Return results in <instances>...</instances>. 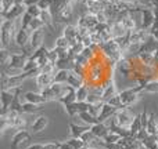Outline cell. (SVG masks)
Wrapping results in <instances>:
<instances>
[{
  "mask_svg": "<svg viewBox=\"0 0 158 149\" xmlns=\"http://www.w3.org/2000/svg\"><path fill=\"white\" fill-rule=\"evenodd\" d=\"M28 60H29V55H27L25 53H11L8 64L2 66L3 68L2 75L15 76V75L22 73V72H24V66Z\"/></svg>",
  "mask_w": 158,
  "mask_h": 149,
  "instance_id": "cell-1",
  "label": "cell"
},
{
  "mask_svg": "<svg viewBox=\"0 0 158 149\" xmlns=\"http://www.w3.org/2000/svg\"><path fill=\"white\" fill-rule=\"evenodd\" d=\"M39 73H40V68H36V69H33V71H29V72H22V73L15 75V76L2 75V90L18 88V87L22 86V83H24L27 79L36 77Z\"/></svg>",
  "mask_w": 158,
  "mask_h": 149,
  "instance_id": "cell-2",
  "label": "cell"
},
{
  "mask_svg": "<svg viewBox=\"0 0 158 149\" xmlns=\"http://www.w3.org/2000/svg\"><path fill=\"white\" fill-rule=\"evenodd\" d=\"M98 50H100V53L103 54V57L108 58V60L114 61V62H118V61H121L125 57V54H123V51L121 50L119 44L117 43L115 39L104 41V43L98 47Z\"/></svg>",
  "mask_w": 158,
  "mask_h": 149,
  "instance_id": "cell-3",
  "label": "cell"
},
{
  "mask_svg": "<svg viewBox=\"0 0 158 149\" xmlns=\"http://www.w3.org/2000/svg\"><path fill=\"white\" fill-rule=\"evenodd\" d=\"M144 87L146 86H137L135 87H129V88H125L122 91H119V97H121V102H122L123 108H131L133 104H136L139 101L140 95L144 92Z\"/></svg>",
  "mask_w": 158,
  "mask_h": 149,
  "instance_id": "cell-4",
  "label": "cell"
},
{
  "mask_svg": "<svg viewBox=\"0 0 158 149\" xmlns=\"http://www.w3.org/2000/svg\"><path fill=\"white\" fill-rule=\"evenodd\" d=\"M2 49L8 50L11 46V41L15 39V33H17V26H15V21H8V19H3L2 21Z\"/></svg>",
  "mask_w": 158,
  "mask_h": 149,
  "instance_id": "cell-5",
  "label": "cell"
},
{
  "mask_svg": "<svg viewBox=\"0 0 158 149\" xmlns=\"http://www.w3.org/2000/svg\"><path fill=\"white\" fill-rule=\"evenodd\" d=\"M68 90H69L68 84L64 86V84H60V83H53L52 86L47 87V88L40 90V92L47 100V102H50V101H58L61 97H64V95L68 92Z\"/></svg>",
  "mask_w": 158,
  "mask_h": 149,
  "instance_id": "cell-6",
  "label": "cell"
},
{
  "mask_svg": "<svg viewBox=\"0 0 158 149\" xmlns=\"http://www.w3.org/2000/svg\"><path fill=\"white\" fill-rule=\"evenodd\" d=\"M114 119H115V122L118 123V126H121V127H123V128H129L131 124L133 123L135 116L132 115V112L129 111V108H122V109H118Z\"/></svg>",
  "mask_w": 158,
  "mask_h": 149,
  "instance_id": "cell-7",
  "label": "cell"
},
{
  "mask_svg": "<svg viewBox=\"0 0 158 149\" xmlns=\"http://www.w3.org/2000/svg\"><path fill=\"white\" fill-rule=\"evenodd\" d=\"M78 2H81V0H69V2L64 6V8L61 10V13L56 17L57 22H60V24H65V22H68L69 19H72V17H74L75 4H77Z\"/></svg>",
  "mask_w": 158,
  "mask_h": 149,
  "instance_id": "cell-8",
  "label": "cell"
},
{
  "mask_svg": "<svg viewBox=\"0 0 158 149\" xmlns=\"http://www.w3.org/2000/svg\"><path fill=\"white\" fill-rule=\"evenodd\" d=\"M31 134L27 130H18L11 138V149H22L25 144H28V141L31 139Z\"/></svg>",
  "mask_w": 158,
  "mask_h": 149,
  "instance_id": "cell-9",
  "label": "cell"
},
{
  "mask_svg": "<svg viewBox=\"0 0 158 149\" xmlns=\"http://www.w3.org/2000/svg\"><path fill=\"white\" fill-rule=\"evenodd\" d=\"M27 13V4L25 3H17L10 8L7 14L2 15L3 19H8V21H17V19L22 18V15Z\"/></svg>",
  "mask_w": 158,
  "mask_h": 149,
  "instance_id": "cell-10",
  "label": "cell"
},
{
  "mask_svg": "<svg viewBox=\"0 0 158 149\" xmlns=\"http://www.w3.org/2000/svg\"><path fill=\"white\" fill-rule=\"evenodd\" d=\"M15 92H17V88L2 90V92H0V101H2V115H0V116L6 115L8 111H10V105H11V102L14 101Z\"/></svg>",
  "mask_w": 158,
  "mask_h": 149,
  "instance_id": "cell-11",
  "label": "cell"
},
{
  "mask_svg": "<svg viewBox=\"0 0 158 149\" xmlns=\"http://www.w3.org/2000/svg\"><path fill=\"white\" fill-rule=\"evenodd\" d=\"M31 35H32V32H31L29 29H27V28H19L15 33V39H14V41H15V44L19 47V49L24 50L29 46Z\"/></svg>",
  "mask_w": 158,
  "mask_h": 149,
  "instance_id": "cell-12",
  "label": "cell"
},
{
  "mask_svg": "<svg viewBox=\"0 0 158 149\" xmlns=\"http://www.w3.org/2000/svg\"><path fill=\"white\" fill-rule=\"evenodd\" d=\"M142 28L143 29L150 30L151 28L154 26V22H156V14H154V10L148 6H146L142 10Z\"/></svg>",
  "mask_w": 158,
  "mask_h": 149,
  "instance_id": "cell-13",
  "label": "cell"
},
{
  "mask_svg": "<svg viewBox=\"0 0 158 149\" xmlns=\"http://www.w3.org/2000/svg\"><path fill=\"white\" fill-rule=\"evenodd\" d=\"M107 3H108L107 0H86V2H83V4L86 7L87 13L97 15V14L106 11Z\"/></svg>",
  "mask_w": 158,
  "mask_h": 149,
  "instance_id": "cell-14",
  "label": "cell"
},
{
  "mask_svg": "<svg viewBox=\"0 0 158 149\" xmlns=\"http://www.w3.org/2000/svg\"><path fill=\"white\" fill-rule=\"evenodd\" d=\"M150 36V30L143 29V28H136L135 30L129 32V41L132 44H142Z\"/></svg>",
  "mask_w": 158,
  "mask_h": 149,
  "instance_id": "cell-15",
  "label": "cell"
},
{
  "mask_svg": "<svg viewBox=\"0 0 158 149\" xmlns=\"http://www.w3.org/2000/svg\"><path fill=\"white\" fill-rule=\"evenodd\" d=\"M115 72H118V73L122 75L123 77H126V79H131V75H132V61H131V58H129L128 55H125L122 60L117 62Z\"/></svg>",
  "mask_w": 158,
  "mask_h": 149,
  "instance_id": "cell-16",
  "label": "cell"
},
{
  "mask_svg": "<svg viewBox=\"0 0 158 149\" xmlns=\"http://www.w3.org/2000/svg\"><path fill=\"white\" fill-rule=\"evenodd\" d=\"M64 109H65V113L68 115L69 117H75L78 116L79 113H82V112H86L90 109V104L87 102H74L71 104V105L68 106H64Z\"/></svg>",
  "mask_w": 158,
  "mask_h": 149,
  "instance_id": "cell-17",
  "label": "cell"
},
{
  "mask_svg": "<svg viewBox=\"0 0 158 149\" xmlns=\"http://www.w3.org/2000/svg\"><path fill=\"white\" fill-rule=\"evenodd\" d=\"M117 112H118L117 108L111 106L110 104H107V102H103V105H101V108H100V113L97 115L98 122L104 123V122H107V120H111L112 117L115 116Z\"/></svg>",
  "mask_w": 158,
  "mask_h": 149,
  "instance_id": "cell-18",
  "label": "cell"
},
{
  "mask_svg": "<svg viewBox=\"0 0 158 149\" xmlns=\"http://www.w3.org/2000/svg\"><path fill=\"white\" fill-rule=\"evenodd\" d=\"M63 35L71 41V46H74V44H77V43H81V41H79V36H78L77 25H71V24L65 25L63 29Z\"/></svg>",
  "mask_w": 158,
  "mask_h": 149,
  "instance_id": "cell-19",
  "label": "cell"
},
{
  "mask_svg": "<svg viewBox=\"0 0 158 149\" xmlns=\"http://www.w3.org/2000/svg\"><path fill=\"white\" fill-rule=\"evenodd\" d=\"M35 79H36V86L40 90H44L54 83V73H39Z\"/></svg>",
  "mask_w": 158,
  "mask_h": 149,
  "instance_id": "cell-20",
  "label": "cell"
},
{
  "mask_svg": "<svg viewBox=\"0 0 158 149\" xmlns=\"http://www.w3.org/2000/svg\"><path fill=\"white\" fill-rule=\"evenodd\" d=\"M94 30L101 36L103 41H108V40H111V39H114V37H112V26H111V24H110V22L98 24V26ZM94 30H93V32H94Z\"/></svg>",
  "mask_w": 158,
  "mask_h": 149,
  "instance_id": "cell-21",
  "label": "cell"
},
{
  "mask_svg": "<svg viewBox=\"0 0 158 149\" xmlns=\"http://www.w3.org/2000/svg\"><path fill=\"white\" fill-rule=\"evenodd\" d=\"M158 51V40L153 36H148V39L144 43L140 44V50L139 53H151V54H156Z\"/></svg>",
  "mask_w": 158,
  "mask_h": 149,
  "instance_id": "cell-22",
  "label": "cell"
},
{
  "mask_svg": "<svg viewBox=\"0 0 158 149\" xmlns=\"http://www.w3.org/2000/svg\"><path fill=\"white\" fill-rule=\"evenodd\" d=\"M47 124H49V119L46 116H38L31 124V133L32 134L40 133V131H43L46 128Z\"/></svg>",
  "mask_w": 158,
  "mask_h": 149,
  "instance_id": "cell-23",
  "label": "cell"
},
{
  "mask_svg": "<svg viewBox=\"0 0 158 149\" xmlns=\"http://www.w3.org/2000/svg\"><path fill=\"white\" fill-rule=\"evenodd\" d=\"M67 84L71 87H74V88H79L81 86H83V84H86V80H85V76L77 73V72H74L71 69V72H69V76H68V80H67Z\"/></svg>",
  "mask_w": 158,
  "mask_h": 149,
  "instance_id": "cell-24",
  "label": "cell"
},
{
  "mask_svg": "<svg viewBox=\"0 0 158 149\" xmlns=\"http://www.w3.org/2000/svg\"><path fill=\"white\" fill-rule=\"evenodd\" d=\"M25 102H31V104H36V105H43L47 102V100L42 95V92H33V91H28L24 95Z\"/></svg>",
  "mask_w": 158,
  "mask_h": 149,
  "instance_id": "cell-25",
  "label": "cell"
},
{
  "mask_svg": "<svg viewBox=\"0 0 158 149\" xmlns=\"http://www.w3.org/2000/svg\"><path fill=\"white\" fill-rule=\"evenodd\" d=\"M68 128H69V135H71L72 138H81L82 134H83L85 131L90 130V126H79L77 123L69 122Z\"/></svg>",
  "mask_w": 158,
  "mask_h": 149,
  "instance_id": "cell-26",
  "label": "cell"
},
{
  "mask_svg": "<svg viewBox=\"0 0 158 149\" xmlns=\"http://www.w3.org/2000/svg\"><path fill=\"white\" fill-rule=\"evenodd\" d=\"M90 130L98 139H104L107 137V134L110 133V127H107L104 123H96V124L90 126Z\"/></svg>",
  "mask_w": 158,
  "mask_h": 149,
  "instance_id": "cell-27",
  "label": "cell"
},
{
  "mask_svg": "<svg viewBox=\"0 0 158 149\" xmlns=\"http://www.w3.org/2000/svg\"><path fill=\"white\" fill-rule=\"evenodd\" d=\"M58 102H60L63 106H68V105H71V104L77 102V88L69 86L68 92H67L64 97H61L60 100H58Z\"/></svg>",
  "mask_w": 158,
  "mask_h": 149,
  "instance_id": "cell-28",
  "label": "cell"
},
{
  "mask_svg": "<svg viewBox=\"0 0 158 149\" xmlns=\"http://www.w3.org/2000/svg\"><path fill=\"white\" fill-rule=\"evenodd\" d=\"M111 26H112V37L117 39V37H122V36L128 35V30L125 29V26L122 25L121 21H114L111 22Z\"/></svg>",
  "mask_w": 158,
  "mask_h": 149,
  "instance_id": "cell-29",
  "label": "cell"
},
{
  "mask_svg": "<svg viewBox=\"0 0 158 149\" xmlns=\"http://www.w3.org/2000/svg\"><path fill=\"white\" fill-rule=\"evenodd\" d=\"M39 18L44 22V26L54 29V14L52 10H42V14Z\"/></svg>",
  "mask_w": 158,
  "mask_h": 149,
  "instance_id": "cell-30",
  "label": "cell"
},
{
  "mask_svg": "<svg viewBox=\"0 0 158 149\" xmlns=\"http://www.w3.org/2000/svg\"><path fill=\"white\" fill-rule=\"evenodd\" d=\"M118 90H117V84H115V80L111 81L107 87H104L103 90V102H107V100H110L111 97H114L115 94H118Z\"/></svg>",
  "mask_w": 158,
  "mask_h": 149,
  "instance_id": "cell-31",
  "label": "cell"
},
{
  "mask_svg": "<svg viewBox=\"0 0 158 149\" xmlns=\"http://www.w3.org/2000/svg\"><path fill=\"white\" fill-rule=\"evenodd\" d=\"M78 117L82 120V123H85L86 126H93V124H96V123H100V122H98V119H97V116L92 115L89 111L79 113Z\"/></svg>",
  "mask_w": 158,
  "mask_h": 149,
  "instance_id": "cell-32",
  "label": "cell"
},
{
  "mask_svg": "<svg viewBox=\"0 0 158 149\" xmlns=\"http://www.w3.org/2000/svg\"><path fill=\"white\" fill-rule=\"evenodd\" d=\"M71 69H57L54 73V83H60V84H67L68 76Z\"/></svg>",
  "mask_w": 158,
  "mask_h": 149,
  "instance_id": "cell-33",
  "label": "cell"
},
{
  "mask_svg": "<svg viewBox=\"0 0 158 149\" xmlns=\"http://www.w3.org/2000/svg\"><path fill=\"white\" fill-rule=\"evenodd\" d=\"M90 92V87L87 84H83L79 88H77V101L78 102H86L87 97Z\"/></svg>",
  "mask_w": 158,
  "mask_h": 149,
  "instance_id": "cell-34",
  "label": "cell"
},
{
  "mask_svg": "<svg viewBox=\"0 0 158 149\" xmlns=\"http://www.w3.org/2000/svg\"><path fill=\"white\" fill-rule=\"evenodd\" d=\"M143 128L142 126V119H140V115H137V116H135V120L133 123L131 124V127H129V131H131V135L132 137H136L137 134H139V131Z\"/></svg>",
  "mask_w": 158,
  "mask_h": 149,
  "instance_id": "cell-35",
  "label": "cell"
},
{
  "mask_svg": "<svg viewBox=\"0 0 158 149\" xmlns=\"http://www.w3.org/2000/svg\"><path fill=\"white\" fill-rule=\"evenodd\" d=\"M147 131L151 135H157V128H158V123L156 122V113H150L148 116V123H147Z\"/></svg>",
  "mask_w": 158,
  "mask_h": 149,
  "instance_id": "cell-36",
  "label": "cell"
},
{
  "mask_svg": "<svg viewBox=\"0 0 158 149\" xmlns=\"http://www.w3.org/2000/svg\"><path fill=\"white\" fill-rule=\"evenodd\" d=\"M81 139L85 142V144H86V147H89V148H90L96 141H97V137H96L94 134L92 133V130H87V131H85V133L82 134Z\"/></svg>",
  "mask_w": 158,
  "mask_h": 149,
  "instance_id": "cell-37",
  "label": "cell"
},
{
  "mask_svg": "<svg viewBox=\"0 0 158 149\" xmlns=\"http://www.w3.org/2000/svg\"><path fill=\"white\" fill-rule=\"evenodd\" d=\"M39 111H42V105H36V104L31 102L22 104V113H36Z\"/></svg>",
  "mask_w": 158,
  "mask_h": 149,
  "instance_id": "cell-38",
  "label": "cell"
},
{
  "mask_svg": "<svg viewBox=\"0 0 158 149\" xmlns=\"http://www.w3.org/2000/svg\"><path fill=\"white\" fill-rule=\"evenodd\" d=\"M54 47H57V49H61V50H68L69 47H71V41H69L64 35H61L60 37L56 39Z\"/></svg>",
  "mask_w": 158,
  "mask_h": 149,
  "instance_id": "cell-39",
  "label": "cell"
},
{
  "mask_svg": "<svg viewBox=\"0 0 158 149\" xmlns=\"http://www.w3.org/2000/svg\"><path fill=\"white\" fill-rule=\"evenodd\" d=\"M18 0H0V8H2V15L7 14L10 11V8L13 7L14 4H17Z\"/></svg>",
  "mask_w": 158,
  "mask_h": 149,
  "instance_id": "cell-40",
  "label": "cell"
},
{
  "mask_svg": "<svg viewBox=\"0 0 158 149\" xmlns=\"http://www.w3.org/2000/svg\"><path fill=\"white\" fill-rule=\"evenodd\" d=\"M44 26V22L42 21L40 18H33L32 21H31L29 26H28V29L31 30V32H33V30H39V29H43Z\"/></svg>",
  "mask_w": 158,
  "mask_h": 149,
  "instance_id": "cell-41",
  "label": "cell"
},
{
  "mask_svg": "<svg viewBox=\"0 0 158 149\" xmlns=\"http://www.w3.org/2000/svg\"><path fill=\"white\" fill-rule=\"evenodd\" d=\"M47 57H49V61H50V62L57 64L58 60H60V50H58L57 47H54V49L49 50V51H47Z\"/></svg>",
  "mask_w": 158,
  "mask_h": 149,
  "instance_id": "cell-42",
  "label": "cell"
},
{
  "mask_svg": "<svg viewBox=\"0 0 158 149\" xmlns=\"http://www.w3.org/2000/svg\"><path fill=\"white\" fill-rule=\"evenodd\" d=\"M107 104H110L111 106H114V108L117 109H122V102H121V97H119V92L118 94H115L114 97H111L110 100H107Z\"/></svg>",
  "mask_w": 158,
  "mask_h": 149,
  "instance_id": "cell-43",
  "label": "cell"
},
{
  "mask_svg": "<svg viewBox=\"0 0 158 149\" xmlns=\"http://www.w3.org/2000/svg\"><path fill=\"white\" fill-rule=\"evenodd\" d=\"M121 138H122V137H121L119 134L110 131V133L107 134V137L103 139V141H104V142H107V144H115V142H119V141H121Z\"/></svg>",
  "mask_w": 158,
  "mask_h": 149,
  "instance_id": "cell-44",
  "label": "cell"
},
{
  "mask_svg": "<svg viewBox=\"0 0 158 149\" xmlns=\"http://www.w3.org/2000/svg\"><path fill=\"white\" fill-rule=\"evenodd\" d=\"M56 64L54 62H47L40 68V73H56Z\"/></svg>",
  "mask_w": 158,
  "mask_h": 149,
  "instance_id": "cell-45",
  "label": "cell"
},
{
  "mask_svg": "<svg viewBox=\"0 0 158 149\" xmlns=\"http://www.w3.org/2000/svg\"><path fill=\"white\" fill-rule=\"evenodd\" d=\"M27 13L31 14L33 18H39L42 14V10L39 8V6H28L27 7Z\"/></svg>",
  "mask_w": 158,
  "mask_h": 149,
  "instance_id": "cell-46",
  "label": "cell"
},
{
  "mask_svg": "<svg viewBox=\"0 0 158 149\" xmlns=\"http://www.w3.org/2000/svg\"><path fill=\"white\" fill-rule=\"evenodd\" d=\"M10 57H11V53H8V50H6V49H2V51H0V62H2V66L7 65L8 61H10Z\"/></svg>",
  "mask_w": 158,
  "mask_h": 149,
  "instance_id": "cell-47",
  "label": "cell"
},
{
  "mask_svg": "<svg viewBox=\"0 0 158 149\" xmlns=\"http://www.w3.org/2000/svg\"><path fill=\"white\" fill-rule=\"evenodd\" d=\"M68 142L72 145V148H74V149H82V148L86 147V144H85L81 138H72V137H71V138L68 139Z\"/></svg>",
  "mask_w": 158,
  "mask_h": 149,
  "instance_id": "cell-48",
  "label": "cell"
},
{
  "mask_svg": "<svg viewBox=\"0 0 158 149\" xmlns=\"http://www.w3.org/2000/svg\"><path fill=\"white\" fill-rule=\"evenodd\" d=\"M32 19H33V17L31 15V14L25 13L24 15H22V18H21V28H27L28 29V26H29V24H31Z\"/></svg>",
  "mask_w": 158,
  "mask_h": 149,
  "instance_id": "cell-49",
  "label": "cell"
},
{
  "mask_svg": "<svg viewBox=\"0 0 158 149\" xmlns=\"http://www.w3.org/2000/svg\"><path fill=\"white\" fill-rule=\"evenodd\" d=\"M148 135H150V134H148L147 128H142V130L139 131V134H137V135H136V138L139 139V141H140V142H142V144H143V142L146 141V138H147Z\"/></svg>",
  "mask_w": 158,
  "mask_h": 149,
  "instance_id": "cell-50",
  "label": "cell"
},
{
  "mask_svg": "<svg viewBox=\"0 0 158 149\" xmlns=\"http://www.w3.org/2000/svg\"><path fill=\"white\" fill-rule=\"evenodd\" d=\"M38 6L40 10H50L52 8V0H40Z\"/></svg>",
  "mask_w": 158,
  "mask_h": 149,
  "instance_id": "cell-51",
  "label": "cell"
},
{
  "mask_svg": "<svg viewBox=\"0 0 158 149\" xmlns=\"http://www.w3.org/2000/svg\"><path fill=\"white\" fill-rule=\"evenodd\" d=\"M81 43L83 44V47H92V46H93L92 36H90V35H87V36H85V37H82Z\"/></svg>",
  "mask_w": 158,
  "mask_h": 149,
  "instance_id": "cell-52",
  "label": "cell"
},
{
  "mask_svg": "<svg viewBox=\"0 0 158 149\" xmlns=\"http://www.w3.org/2000/svg\"><path fill=\"white\" fill-rule=\"evenodd\" d=\"M148 116L150 115L147 113V111H144L143 113H140V119H142V126H143V128H146L147 127V123H148Z\"/></svg>",
  "mask_w": 158,
  "mask_h": 149,
  "instance_id": "cell-53",
  "label": "cell"
},
{
  "mask_svg": "<svg viewBox=\"0 0 158 149\" xmlns=\"http://www.w3.org/2000/svg\"><path fill=\"white\" fill-rule=\"evenodd\" d=\"M61 142H47L44 144V149H60Z\"/></svg>",
  "mask_w": 158,
  "mask_h": 149,
  "instance_id": "cell-54",
  "label": "cell"
},
{
  "mask_svg": "<svg viewBox=\"0 0 158 149\" xmlns=\"http://www.w3.org/2000/svg\"><path fill=\"white\" fill-rule=\"evenodd\" d=\"M27 149H44V144H33L29 145Z\"/></svg>",
  "mask_w": 158,
  "mask_h": 149,
  "instance_id": "cell-55",
  "label": "cell"
},
{
  "mask_svg": "<svg viewBox=\"0 0 158 149\" xmlns=\"http://www.w3.org/2000/svg\"><path fill=\"white\" fill-rule=\"evenodd\" d=\"M60 149H74V148H72V145L69 144L68 141H67V142H61V147H60Z\"/></svg>",
  "mask_w": 158,
  "mask_h": 149,
  "instance_id": "cell-56",
  "label": "cell"
},
{
  "mask_svg": "<svg viewBox=\"0 0 158 149\" xmlns=\"http://www.w3.org/2000/svg\"><path fill=\"white\" fill-rule=\"evenodd\" d=\"M39 2H40V0H27V2H25V4H27V7H28V6H38Z\"/></svg>",
  "mask_w": 158,
  "mask_h": 149,
  "instance_id": "cell-57",
  "label": "cell"
},
{
  "mask_svg": "<svg viewBox=\"0 0 158 149\" xmlns=\"http://www.w3.org/2000/svg\"><path fill=\"white\" fill-rule=\"evenodd\" d=\"M108 3H111V4H117V3H119L121 0H107Z\"/></svg>",
  "mask_w": 158,
  "mask_h": 149,
  "instance_id": "cell-58",
  "label": "cell"
},
{
  "mask_svg": "<svg viewBox=\"0 0 158 149\" xmlns=\"http://www.w3.org/2000/svg\"><path fill=\"white\" fill-rule=\"evenodd\" d=\"M27 0H18V3H25Z\"/></svg>",
  "mask_w": 158,
  "mask_h": 149,
  "instance_id": "cell-59",
  "label": "cell"
},
{
  "mask_svg": "<svg viewBox=\"0 0 158 149\" xmlns=\"http://www.w3.org/2000/svg\"><path fill=\"white\" fill-rule=\"evenodd\" d=\"M82 149H89V147H85V148H82Z\"/></svg>",
  "mask_w": 158,
  "mask_h": 149,
  "instance_id": "cell-60",
  "label": "cell"
},
{
  "mask_svg": "<svg viewBox=\"0 0 158 149\" xmlns=\"http://www.w3.org/2000/svg\"><path fill=\"white\" fill-rule=\"evenodd\" d=\"M153 149H158V147H157V145H156V147H154V148H153Z\"/></svg>",
  "mask_w": 158,
  "mask_h": 149,
  "instance_id": "cell-61",
  "label": "cell"
},
{
  "mask_svg": "<svg viewBox=\"0 0 158 149\" xmlns=\"http://www.w3.org/2000/svg\"><path fill=\"white\" fill-rule=\"evenodd\" d=\"M157 135H158V128H157Z\"/></svg>",
  "mask_w": 158,
  "mask_h": 149,
  "instance_id": "cell-62",
  "label": "cell"
}]
</instances>
